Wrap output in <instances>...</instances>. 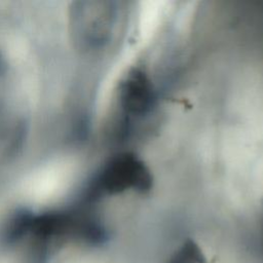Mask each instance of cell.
Masks as SVG:
<instances>
[{"instance_id":"1","label":"cell","mask_w":263,"mask_h":263,"mask_svg":"<svg viewBox=\"0 0 263 263\" xmlns=\"http://www.w3.org/2000/svg\"><path fill=\"white\" fill-rule=\"evenodd\" d=\"M154 186L151 167L133 151L112 156L96 176L90 192L95 195H121L135 193L146 195Z\"/></svg>"},{"instance_id":"2","label":"cell","mask_w":263,"mask_h":263,"mask_svg":"<svg viewBox=\"0 0 263 263\" xmlns=\"http://www.w3.org/2000/svg\"><path fill=\"white\" fill-rule=\"evenodd\" d=\"M117 2H75L70 10V26L77 45L85 50H98L112 39L118 21Z\"/></svg>"},{"instance_id":"3","label":"cell","mask_w":263,"mask_h":263,"mask_svg":"<svg viewBox=\"0 0 263 263\" xmlns=\"http://www.w3.org/2000/svg\"><path fill=\"white\" fill-rule=\"evenodd\" d=\"M117 103L124 130L135 120L142 119L153 111L157 103V91L145 68L132 67L123 76L117 90Z\"/></svg>"}]
</instances>
